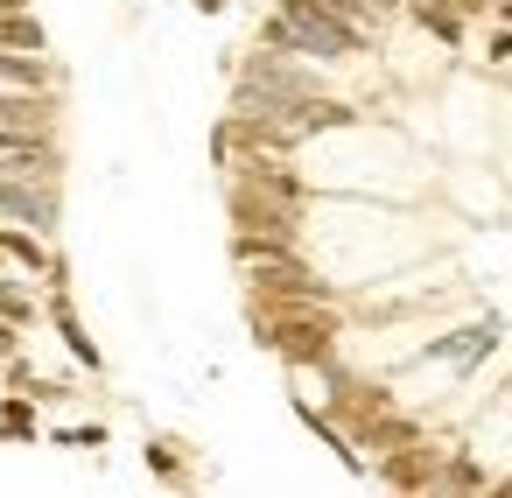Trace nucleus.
<instances>
[{
	"label": "nucleus",
	"instance_id": "obj_1",
	"mask_svg": "<svg viewBox=\"0 0 512 498\" xmlns=\"http://www.w3.org/2000/svg\"><path fill=\"white\" fill-rule=\"evenodd\" d=\"M260 36H267V50H295V57H358L365 50V22L337 15L330 0H281V15Z\"/></svg>",
	"mask_w": 512,
	"mask_h": 498
},
{
	"label": "nucleus",
	"instance_id": "obj_2",
	"mask_svg": "<svg viewBox=\"0 0 512 498\" xmlns=\"http://www.w3.org/2000/svg\"><path fill=\"white\" fill-rule=\"evenodd\" d=\"M253 330L274 358L288 365H330L337 358V316L330 302H302V309H253Z\"/></svg>",
	"mask_w": 512,
	"mask_h": 498
},
{
	"label": "nucleus",
	"instance_id": "obj_3",
	"mask_svg": "<svg viewBox=\"0 0 512 498\" xmlns=\"http://www.w3.org/2000/svg\"><path fill=\"white\" fill-rule=\"evenodd\" d=\"M0 218L57 232V176H0Z\"/></svg>",
	"mask_w": 512,
	"mask_h": 498
},
{
	"label": "nucleus",
	"instance_id": "obj_4",
	"mask_svg": "<svg viewBox=\"0 0 512 498\" xmlns=\"http://www.w3.org/2000/svg\"><path fill=\"white\" fill-rule=\"evenodd\" d=\"M50 120H57V99H50V92H29V85H0V127L50 134Z\"/></svg>",
	"mask_w": 512,
	"mask_h": 498
},
{
	"label": "nucleus",
	"instance_id": "obj_5",
	"mask_svg": "<svg viewBox=\"0 0 512 498\" xmlns=\"http://www.w3.org/2000/svg\"><path fill=\"white\" fill-rule=\"evenodd\" d=\"M0 85H29V92H50L57 71L43 64V50H0Z\"/></svg>",
	"mask_w": 512,
	"mask_h": 498
},
{
	"label": "nucleus",
	"instance_id": "obj_6",
	"mask_svg": "<svg viewBox=\"0 0 512 498\" xmlns=\"http://www.w3.org/2000/svg\"><path fill=\"white\" fill-rule=\"evenodd\" d=\"M0 253H8L15 267H29V274H50V281H57V260H50L43 232H15V225H0Z\"/></svg>",
	"mask_w": 512,
	"mask_h": 498
},
{
	"label": "nucleus",
	"instance_id": "obj_7",
	"mask_svg": "<svg viewBox=\"0 0 512 498\" xmlns=\"http://www.w3.org/2000/svg\"><path fill=\"white\" fill-rule=\"evenodd\" d=\"M0 162H36V169H57V148H50V134L0 127Z\"/></svg>",
	"mask_w": 512,
	"mask_h": 498
},
{
	"label": "nucleus",
	"instance_id": "obj_8",
	"mask_svg": "<svg viewBox=\"0 0 512 498\" xmlns=\"http://www.w3.org/2000/svg\"><path fill=\"white\" fill-rule=\"evenodd\" d=\"M0 50H50V36L29 8H0Z\"/></svg>",
	"mask_w": 512,
	"mask_h": 498
},
{
	"label": "nucleus",
	"instance_id": "obj_9",
	"mask_svg": "<svg viewBox=\"0 0 512 498\" xmlns=\"http://www.w3.org/2000/svg\"><path fill=\"white\" fill-rule=\"evenodd\" d=\"M0 435H15V442L36 435V393H8V400H0Z\"/></svg>",
	"mask_w": 512,
	"mask_h": 498
},
{
	"label": "nucleus",
	"instance_id": "obj_10",
	"mask_svg": "<svg viewBox=\"0 0 512 498\" xmlns=\"http://www.w3.org/2000/svg\"><path fill=\"white\" fill-rule=\"evenodd\" d=\"M57 330H64V344H71V358L99 372V344H92V337L78 330V316H71V302H64V295H57Z\"/></svg>",
	"mask_w": 512,
	"mask_h": 498
},
{
	"label": "nucleus",
	"instance_id": "obj_11",
	"mask_svg": "<svg viewBox=\"0 0 512 498\" xmlns=\"http://www.w3.org/2000/svg\"><path fill=\"white\" fill-rule=\"evenodd\" d=\"M0 316H8V323H36V295H22L15 281H0Z\"/></svg>",
	"mask_w": 512,
	"mask_h": 498
},
{
	"label": "nucleus",
	"instance_id": "obj_12",
	"mask_svg": "<svg viewBox=\"0 0 512 498\" xmlns=\"http://www.w3.org/2000/svg\"><path fill=\"white\" fill-rule=\"evenodd\" d=\"M148 470H155V477H183V456H176V442H148Z\"/></svg>",
	"mask_w": 512,
	"mask_h": 498
},
{
	"label": "nucleus",
	"instance_id": "obj_13",
	"mask_svg": "<svg viewBox=\"0 0 512 498\" xmlns=\"http://www.w3.org/2000/svg\"><path fill=\"white\" fill-rule=\"evenodd\" d=\"M435 484H456V491H477V484H484V470H477V463H463V456H456V463H449V470H442V477H435Z\"/></svg>",
	"mask_w": 512,
	"mask_h": 498
},
{
	"label": "nucleus",
	"instance_id": "obj_14",
	"mask_svg": "<svg viewBox=\"0 0 512 498\" xmlns=\"http://www.w3.org/2000/svg\"><path fill=\"white\" fill-rule=\"evenodd\" d=\"M8 358H22V323L0 316V365H8Z\"/></svg>",
	"mask_w": 512,
	"mask_h": 498
},
{
	"label": "nucleus",
	"instance_id": "obj_15",
	"mask_svg": "<svg viewBox=\"0 0 512 498\" xmlns=\"http://www.w3.org/2000/svg\"><path fill=\"white\" fill-rule=\"evenodd\" d=\"M491 64H512V29H498V36H491Z\"/></svg>",
	"mask_w": 512,
	"mask_h": 498
},
{
	"label": "nucleus",
	"instance_id": "obj_16",
	"mask_svg": "<svg viewBox=\"0 0 512 498\" xmlns=\"http://www.w3.org/2000/svg\"><path fill=\"white\" fill-rule=\"evenodd\" d=\"M197 15H225V0H197Z\"/></svg>",
	"mask_w": 512,
	"mask_h": 498
}]
</instances>
